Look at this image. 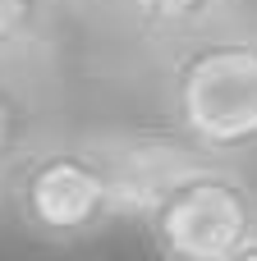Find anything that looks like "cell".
<instances>
[{
	"label": "cell",
	"mask_w": 257,
	"mask_h": 261,
	"mask_svg": "<svg viewBox=\"0 0 257 261\" xmlns=\"http://www.w3.org/2000/svg\"><path fill=\"white\" fill-rule=\"evenodd\" d=\"M51 128L41 124V110L23 87V73H0V188L14 179V170L32 156V147Z\"/></svg>",
	"instance_id": "cell-5"
},
{
	"label": "cell",
	"mask_w": 257,
	"mask_h": 261,
	"mask_svg": "<svg viewBox=\"0 0 257 261\" xmlns=\"http://www.w3.org/2000/svg\"><path fill=\"white\" fill-rule=\"evenodd\" d=\"M60 0H0V73H28L55 28Z\"/></svg>",
	"instance_id": "cell-4"
},
{
	"label": "cell",
	"mask_w": 257,
	"mask_h": 261,
	"mask_svg": "<svg viewBox=\"0 0 257 261\" xmlns=\"http://www.w3.org/2000/svg\"><path fill=\"white\" fill-rule=\"evenodd\" d=\"M0 197H5V188H0Z\"/></svg>",
	"instance_id": "cell-7"
},
{
	"label": "cell",
	"mask_w": 257,
	"mask_h": 261,
	"mask_svg": "<svg viewBox=\"0 0 257 261\" xmlns=\"http://www.w3.org/2000/svg\"><path fill=\"white\" fill-rule=\"evenodd\" d=\"M133 225L175 261H257V188L235 161L166 133L147 165Z\"/></svg>",
	"instance_id": "cell-2"
},
{
	"label": "cell",
	"mask_w": 257,
	"mask_h": 261,
	"mask_svg": "<svg viewBox=\"0 0 257 261\" xmlns=\"http://www.w3.org/2000/svg\"><path fill=\"white\" fill-rule=\"evenodd\" d=\"M166 128L207 156L257 151V28L230 18L175 41L161 73Z\"/></svg>",
	"instance_id": "cell-3"
},
{
	"label": "cell",
	"mask_w": 257,
	"mask_h": 261,
	"mask_svg": "<svg viewBox=\"0 0 257 261\" xmlns=\"http://www.w3.org/2000/svg\"><path fill=\"white\" fill-rule=\"evenodd\" d=\"M239 0H124L129 18L161 41H184L193 32H207L235 14Z\"/></svg>",
	"instance_id": "cell-6"
},
{
	"label": "cell",
	"mask_w": 257,
	"mask_h": 261,
	"mask_svg": "<svg viewBox=\"0 0 257 261\" xmlns=\"http://www.w3.org/2000/svg\"><path fill=\"white\" fill-rule=\"evenodd\" d=\"M161 138H69L46 133L5 184L18 225L41 243H87L133 220Z\"/></svg>",
	"instance_id": "cell-1"
}]
</instances>
